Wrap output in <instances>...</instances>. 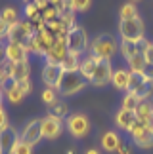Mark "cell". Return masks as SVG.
Masks as SVG:
<instances>
[{"label":"cell","instance_id":"cell-46","mask_svg":"<svg viewBox=\"0 0 153 154\" xmlns=\"http://www.w3.org/2000/svg\"><path fill=\"white\" fill-rule=\"evenodd\" d=\"M86 154H99V150H96V149H90V150H86Z\"/></svg>","mask_w":153,"mask_h":154},{"label":"cell","instance_id":"cell-47","mask_svg":"<svg viewBox=\"0 0 153 154\" xmlns=\"http://www.w3.org/2000/svg\"><path fill=\"white\" fill-rule=\"evenodd\" d=\"M4 80H6V78H4V74L0 72V88H2V82H4ZM0 91H2V90H0Z\"/></svg>","mask_w":153,"mask_h":154},{"label":"cell","instance_id":"cell-15","mask_svg":"<svg viewBox=\"0 0 153 154\" xmlns=\"http://www.w3.org/2000/svg\"><path fill=\"white\" fill-rule=\"evenodd\" d=\"M99 61H102V59H98V57H94V55H90V53H88L84 59H80L79 74H80L84 80L90 82L92 76H94V72H96V69H98V63H99Z\"/></svg>","mask_w":153,"mask_h":154},{"label":"cell","instance_id":"cell-10","mask_svg":"<svg viewBox=\"0 0 153 154\" xmlns=\"http://www.w3.org/2000/svg\"><path fill=\"white\" fill-rule=\"evenodd\" d=\"M111 76H113V65H111V59H102L98 63V69L92 76V84L94 86H105L107 82H111Z\"/></svg>","mask_w":153,"mask_h":154},{"label":"cell","instance_id":"cell-25","mask_svg":"<svg viewBox=\"0 0 153 154\" xmlns=\"http://www.w3.org/2000/svg\"><path fill=\"white\" fill-rule=\"evenodd\" d=\"M144 82H145V78H144L142 72H130V82H128L126 91H128V93H134L140 86L144 84Z\"/></svg>","mask_w":153,"mask_h":154},{"label":"cell","instance_id":"cell-24","mask_svg":"<svg viewBox=\"0 0 153 154\" xmlns=\"http://www.w3.org/2000/svg\"><path fill=\"white\" fill-rule=\"evenodd\" d=\"M134 17H138V8H136V4L130 0V2L122 4V8H121V21L134 19Z\"/></svg>","mask_w":153,"mask_h":154},{"label":"cell","instance_id":"cell-39","mask_svg":"<svg viewBox=\"0 0 153 154\" xmlns=\"http://www.w3.org/2000/svg\"><path fill=\"white\" fill-rule=\"evenodd\" d=\"M8 29H10V25L2 19V17H0V40L8 38Z\"/></svg>","mask_w":153,"mask_h":154},{"label":"cell","instance_id":"cell-45","mask_svg":"<svg viewBox=\"0 0 153 154\" xmlns=\"http://www.w3.org/2000/svg\"><path fill=\"white\" fill-rule=\"evenodd\" d=\"M2 61H4V48L0 46V63H2Z\"/></svg>","mask_w":153,"mask_h":154},{"label":"cell","instance_id":"cell-7","mask_svg":"<svg viewBox=\"0 0 153 154\" xmlns=\"http://www.w3.org/2000/svg\"><path fill=\"white\" fill-rule=\"evenodd\" d=\"M132 139H134V143H136L140 149H151L153 146V129L149 128H145V124L144 122H140L136 124V128L132 129Z\"/></svg>","mask_w":153,"mask_h":154},{"label":"cell","instance_id":"cell-5","mask_svg":"<svg viewBox=\"0 0 153 154\" xmlns=\"http://www.w3.org/2000/svg\"><path fill=\"white\" fill-rule=\"evenodd\" d=\"M65 128L69 129V133L73 137L80 139V137H86L88 131H90V122L84 114H71L65 122Z\"/></svg>","mask_w":153,"mask_h":154},{"label":"cell","instance_id":"cell-12","mask_svg":"<svg viewBox=\"0 0 153 154\" xmlns=\"http://www.w3.org/2000/svg\"><path fill=\"white\" fill-rule=\"evenodd\" d=\"M17 141H19V133H17V129L14 126H6L4 129H0V150L4 154H10L11 146H14Z\"/></svg>","mask_w":153,"mask_h":154},{"label":"cell","instance_id":"cell-43","mask_svg":"<svg viewBox=\"0 0 153 154\" xmlns=\"http://www.w3.org/2000/svg\"><path fill=\"white\" fill-rule=\"evenodd\" d=\"M144 124H145V128H149V129H153V114H151V116H149V118H148V120H145Z\"/></svg>","mask_w":153,"mask_h":154},{"label":"cell","instance_id":"cell-35","mask_svg":"<svg viewBox=\"0 0 153 154\" xmlns=\"http://www.w3.org/2000/svg\"><path fill=\"white\" fill-rule=\"evenodd\" d=\"M0 72L4 74V78H11V63L8 59H4V61L0 63Z\"/></svg>","mask_w":153,"mask_h":154},{"label":"cell","instance_id":"cell-44","mask_svg":"<svg viewBox=\"0 0 153 154\" xmlns=\"http://www.w3.org/2000/svg\"><path fill=\"white\" fill-rule=\"evenodd\" d=\"M50 6H56V8H61V0H48Z\"/></svg>","mask_w":153,"mask_h":154},{"label":"cell","instance_id":"cell-22","mask_svg":"<svg viewBox=\"0 0 153 154\" xmlns=\"http://www.w3.org/2000/svg\"><path fill=\"white\" fill-rule=\"evenodd\" d=\"M29 51L37 53V55H46V51H48V46L44 44V40L38 36V34H34L31 38V44H29Z\"/></svg>","mask_w":153,"mask_h":154},{"label":"cell","instance_id":"cell-28","mask_svg":"<svg viewBox=\"0 0 153 154\" xmlns=\"http://www.w3.org/2000/svg\"><path fill=\"white\" fill-rule=\"evenodd\" d=\"M10 154H33V146H31V145H27V143H23V141L19 139L14 146H11Z\"/></svg>","mask_w":153,"mask_h":154},{"label":"cell","instance_id":"cell-50","mask_svg":"<svg viewBox=\"0 0 153 154\" xmlns=\"http://www.w3.org/2000/svg\"><path fill=\"white\" fill-rule=\"evenodd\" d=\"M23 2H27V4H31V2H33V0H23Z\"/></svg>","mask_w":153,"mask_h":154},{"label":"cell","instance_id":"cell-37","mask_svg":"<svg viewBox=\"0 0 153 154\" xmlns=\"http://www.w3.org/2000/svg\"><path fill=\"white\" fill-rule=\"evenodd\" d=\"M38 8H37V4L34 2H31V4H25V15H27V19H31V17L34 15V14H38Z\"/></svg>","mask_w":153,"mask_h":154},{"label":"cell","instance_id":"cell-36","mask_svg":"<svg viewBox=\"0 0 153 154\" xmlns=\"http://www.w3.org/2000/svg\"><path fill=\"white\" fill-rule=\"evenodd\" d=\"M15 86L19 88V90L25 93H31V90H33V84H31V80H19V82H15Z\"/></svg>","mask_w":153,"mask_h":154},{"label":"cell","instance_id":"cell-14","mask_svg":"<svg viewBox=\"0 0 153 154\" xmlns=\"http://www.w3.org/2000/svg\"><path fill=\"white\" fill-rule=\"evenodd\" d=\"M27 48H23L19 44L8 42L4 48V59H8L10 63H25L27 61Z\"/></svg>","mask_w":153,"mask_h":154},{"label":"cell","instance_id":"cell-48","mask_svg":"<svg viewBox=\"0 0 153 154\" xmlns=\"http://www.w3.org/2000/svg\"><path fill=\"white\" fill-rule=\"evenodd\" d=\"M2 97H4V93H2V91H0V105H2Z\"/></svg>","mask_w":153,"mask_h":154},{"label":"cell","instance_id":"cell-51","mask_svg":"<svg viewBox=\"0 0 153 154\" xmlns=\"http://www.w3.org/2000/svg\"><path fill=\"white\" fill-rule=\"evenodd\" d=\"M132 2H136V0H132Z\"/></svg>","mask_w":153,"mask_h":154},{"label":"cell","instance_id":"cell-20","mask_svg":"<svg viewBox=\"0 0 153 154\" xmlns=\"http://www.w3.org/2000/svg\"><path fill=\"white\" fill-rule=\"evenodd\" d=\"M145 65H148V63H145V57H144L142 51L134 53V55L128 59V70H130V72H142Z\"/></svg>","mask_w":153,"mask_h":154},{"label":"cell","instance_id":"cell-42","mask_svg":"<svg viewBox=\"0 0 153 154\" xmlns=\"http://www.w3.org/2000/svg\"><path fill=\"white\" fill-rule=\"evenodd\" d=\"M117 152H119V154H132V150L128 149V146H125L122 143H121V146H119V149H117Z\"/></svg>","mask_w":153,"mask_h":154},{"label":"cell","instance_id":"cell-40","mask_svg":"<svg viewBox=\"0 0 153 154\" xmlns=\"http://www.w3.org/2000/svg\"><path fill=\"white\" fill-rule=\"evenodd\" d=\"M142 74H144V78H145V80L153 82V65H145L144 70H142Z\"/></svg>","mask_w":153,"mask_h":154},{"label":"cell","instance_id":"cell-23","mask_svg":"<svg viewBox=\"0 0 153 154\" xmlns=\"http://www.w3.org/2000/svg\"><path fill=\"white\" fill-rule=\"evenodd\" d=\"M119 51L122 53V57L128 61V59H130L134 53H138V44H136V42H128V40H121Z\"/></svg>","mask_w":153,"mask_h":154},{"label":"cell","instance_id":"cell-34","mask_svg":"<svg viewBox=\"0 0 153 154\" xmlns=\"http://www.w3.org/2000/svg\"><path fill=\"white\" fill-rule=\"evenodd\" d=\"M73 2V10L75 11H86L90 8V2L92 0H71Z\"/></svg>","mask_w":153,"mask_h":154},{"label":"cell","instance_id":"cell-26","mask_svg":"<svg viewBox=\"0 0 153 154\" xmlns=\"http://www.w3.org/2000/svg\"><path fill=\"white\" fill-rule=\"evenodd\" d=\"M138 105H140V99L134 95V93H128V91H126V95L122 97V106H121V109H125V110H134V112H136Z\"/></svg>","mask_w":153,"mask_h":154},{"label":"cell","instance_id":"cell-38","mask_svg":"<svg viewBox=\"0 0 153 154\" xmlns=\"http://www.w3.org/2000/svg\"><path fill=\"white\" fill-rule=\"evenodd\" d=\"M144 57H145V63L148 65H153V42H149L148 48L144 50Z\"/></svg>","mask_w":153,"mask_h":154},{"label":"cell","instance_id":"cell-16","mask_svg":"<svg viewBox=\"0 0 153 154\" xmlns=\"http://www.w3.org/2000/svg\"><path fill=\"white\" fill-rule=\"evenodd\" d=\"M119 146H121V137L117 131H105L102 135V149L105 152H117Z\"/></svg>","mask_w":153,"mask_h":154},{"label":"cell","instance_id":"cell-11","mask_svg":"<svg viewBox=\"0 0 153 154\" xmlns=\"http://www.w3.org/2000/svg\"><path fill=\"white\" fill-rule=\"evenodd\" d=\"M40 122H42V137L46 139H57L63 129V124H61V118H56V116H44L40 118Z\"/></svg>","mask_w":153,"mask_h":154},{"label":"cell","instance_id":"cell-29","mask_svg":"<svg viewBox=\"0 0 153 154\" xmlns=\"http://www.w3.org/2000/svg\"><path fill=\"white\" fill-rule=\"evenodd\" d=\"M4 97L8 99L10 103H14V105H15V103H19L21 99L25 97V93H23V91H21V90H19L17 86H14V88H11V90H10V91H8V93L4 95Z\"/></svg>","mask_w":153,"mask_h":154},{"label":"cell","instance_id":"cell-4","mask_svg":"<svg viewBox=\"0 0 153 154\" xmlns=\"http://www.w3.org/2000/svg\"><path fill=\"white\" fill-rule=\"evenodd\" d=\"M88 34L82 27L75 25L71 31L67 32V51H73V53H80L88 50Z\"/></svg>","mask_w":153,"mask_h":154},{"label":"cell","instance_id":"cell-32","mask_svg":"<svg viewBox=\"0 0 153 154\" xmlns=\"http://www.w3.org/2000/svg\"><path fill=\"white\" fill-rule=\"evenodd\" d=\"M50 114H52V116H56V118H63V116H67V105H65V103L56 101L54 105H52Z\"/></svg>","mask_w":153,"mask_h":154},{"label":"cell","instance_id":"cell-6","mask_svg":"<svg viewBox=\"0 0 153 154\" xmlns=\"http://www.w3.org/2000/svg\"><path fill=\"white\" fill-rule=\"evenodd\" d=\"M19 139L23 143L31 145V146H34L40 139H42V122H40V118L31 120L25 128H23V131L19 133Z\"/></svg>","mask_w":153,"mask_h":154},{"label":"cell","instance_id":"cell-49","mask_svg":"<svg viewBox=\"0 0 153 154\" xmlns=\"http://www.w3.org/2000/svg\"><path fill=\"white\" fill-rule=\"evenodd\" d=\"M67 154H75V150H73V149H69V150H67Z\"/></svg>","mask_w":153,"mask_h":154},{"label":"cell","instance_id":"cell-2","mask_svg":"<svg viewBox=\"0 0 153 154\" xmlns=\"http://www.w3.org/2000/svg\"><path fill=\"white\" fill-rule=\"evenodd\" d=\"M144 32H145V27H144V21L138 17H134V19H125L119 23V34L122 40H128V42H140V40H144Z\"/></svg>","mask_w":153,"mask_h":154},{"label":"cell","instance_id":"cell-30","mask_svg":"<svg viewBox=\"0 0 153 154\" xmlns=\"http://www.w3.org/2000/svg\"><path fill=\"white\" fill-rule=\"evenodd\" d=\"M57 95H60V93H57V90H54V88H46V90L42 91V101L46 103V105H54L56 101H57Z\"/></svg>","mask_w":153,"mask_h":154},{"label":"cell","instance_id":"cell-27","mask_svg":"<svg viewBox=\"0 0 153 154\" xmlns=\"http://www.w3.org/2000/svg\"><path fill=\"white\" fill-rule=\"evenodd\" d=\"M151 91H153V82H149V80H145L142 86L138 88L136 91H134V95H136L140 101H144V99H149V95H151Z\"/></svg>","mask_w":153,"mask_h":154},{"label":"cell","instance_id":"cell-18","mask_svg":"<svg viewBox=\"0 0 153 154\" xmlns=\"http://www.w3.org/2000/svg\"><path fill=\"white\" fill-rule=\"evenodd\" d=\"M60 67L63 69V72H79L80 69V55L73 51H67V55L63 57V61Z\"/></svg>","mask_w":153,"mask_h":154},{"label":"cell","instance_id":"cell-8","mask_svg":"<svg viewBox=\"0 0 153 154\" xmlns=\"http://www.w3.org/2000/svg\"><path fill=\"white\" fill-rule=\"evenodd\" d=\"M63 69L60 65H52V63H46L44 69H42V82L46 88H54L57 90V86H60V82L63 78Z\"/></svg>","mask_w":153,"mask_h":154},{"label":"cell","instance_id":"cell-21","mask_svg":"<svg viewBox=\"0 0 153 154\" xmlns=\"http://www.w3.org/2000/svg\"><path fill=\"white\" fill-rule=\"evenodd\" d=\"M151 114H153V103L149 101V99H144V101H140L138 109H136L138 120H140V122H145Z\"/></svg>","mask_w":153,"mask_h":154},{"label":"cell","instance_id":"cell-3","mask_svg":"<svg viewBox=\"0 0 153 154\" xmlns=\"http://www.w3.org/2000/svg\"><path fill=\"white\" fill-rule=\"evenodd\" d=\"M86 82L79 72H65L63 74V78L60 82V86H57V93L60 95H75L76 91H80V90H84L86 88Z\"/></svg>","mask_w":153,"mask_h":154},{"label":"cell","instance_id":"cell-33","mask_svg":"<svg viewBox=\"0 0 153 154\" xmlns=\"http://www.w3.org/2000/svg\"><path fill=\"white\" fill-rule=\"evenodd\" d=\"M42 17H44L46 23L57 19V17H60V8H56V6H48V8L42 11Z\"/></svg>","mask_w":153,"mask_h":154},{"label":"cell","instance_id":"cell-9","mask_svg":"<svg viewBox=\"0 0 153 154\" xmlns=\"http://www.w3.org/2000/svg\"><path fill=\"white\" fill-rule=\"evenodd\" d=\"M67 55V36H57L56 44L46 51V63H52V65H61L63 57Z\"/></svg>","mask_w":153,"mask_h":154},{"label":"cell","instance_id":"cell-13","mask_svg":"<svg viewBox=\"0 0 153 154\" xmlns=\"http://www.w3.org/2000/svg\"><path fill=\"white\" fill-rule=\"evenodd\" d=\"M115 124H117V128H121V129H125V131L132 133V129L136 128V124H138V116H136L134 110L121 109L119 112H117V116H115Z\"/></svg>","mask_w":153,"mask_h":154},{"label":"cell","instance_id":"cell-1","mask_svg":"<svg viewBox=\"0 0 153 154\" xmlns=\"http://www.w3.org/2000/svg\"><path fill=\"white\" fill-rule=\"evenodd\" d=\"M119 51V44L111 34H99L90 44V55L98 59H111Z\"/></svg>","mask_w":153,"mask_h":154},{"label":"cell","instance_id":"cell-31","mask_svg":"<svg viewBox=\"0 0 153 154\" xmlns=\"http://www.w3.org/2000/svg\"><path fill=\"white\" fill-rule=\"evenodd\" d=\"M2 19L8 23V25H14V23H17L19 19H17V10H14V8H4L2 10Z\"/></svg>","mask_w":153,"mask_h":154},{"label":"cell","instance_id":"cell-17","mask_svg":"<svg viewBox=\"0 0 153 154\" xmlns=\"http://www.w3.org/2000/svg\"><path fill=\"white\" fill-rule=\"evenodd\" d=\"M128 82H130V70L126 69H119V70H113V76H111V84H113L117 90H125L128 88Z\"/></svg>","mask_w":153,"mask_h":154},{"label":"cell","instance_id":"cell-41","mask_svg":"<svg viewBox=\"0 0 153 154\" xmlns=\"http://www.w3.org/2000/svg\"><path fill=\"white\" fill-rule=\"evenodd\" d=\"M33 2L37 4V8H38L40 11H44V10H46V8L50 6V2H48V0H33Z\"/></svg>","mask_w":153,"mask_h":154},{"label":"cell","instance_id":"cell-19","mask_svg":"<svg viewBox=\"0 0 153 154\" xmlns=\"http://www.w3.org/2000/svg\"><path fill=\"white\" fill-rule=\"evenodd\" d=\"M29 74H31V69H29V63H11V80L19 82V80H29Z\"/></svg>","mask_w":153,"mask_h":154}]
</instances>
